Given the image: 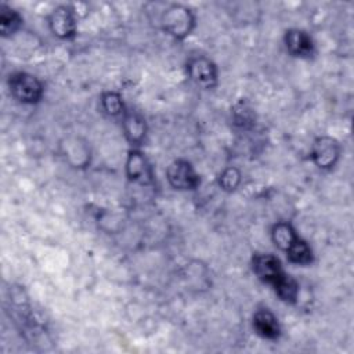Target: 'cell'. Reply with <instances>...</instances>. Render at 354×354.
I'll return each mask as SVG.
<instances>
[{
  "instance_id": "277c9868",
  "label": "cell",
  "mask_w": 354,
  "mask_h": 354,
  "mask_svg": "<svg viewBox=\"0 0 354 354\" xmlns=\"http://www.w3.org/2000/svg\"><path fill=\"white\" fill-rule=\"evenodd\" d=\"M166 177L169 184L174 189H180V191L195 189L201 183L199 174L195 171L194 166L185 159L173 160L167 166Z\"/></svg>"
},
{
  "instance_id": "30bf717a",
  "label": "cell",
  "mask_w": 354,
  "mask_h": 354,
  "mask_svg": "<svg viewBox=\"0 0 354 354\" xmlns=\"http://www.w3.org/2000/svg\"><path fill=\"white\" fill-rule=\"evenodd\" d=\"M252 325L254 332L267 340H277L281 335V326L278 318L268 308H260L254 313Z\"/></svg>"
},
{
  "instance_id": "ac0fdd59",
  "label": "cell",
  "mask_w": 354,
  "mask_h": 354,
  "mask_svg": "<svg viewBox=\"0 0 354 354\" xmlns=\"http://www.w3.org/2000/svg\"><path fill=\"white\" fill-rule=\"evenodd\" d=\"M241 181V173L235 167H227L218 177V184L224 191H234Z\"/></svg>"
},
{
  "instance_id": "2e32d148",
  "label": "cell",
  "mask_w": 354,
  "mask_h": 354,
  "mask_svg": "<svg viewBox=\"0 0 354 354\" xmlns=\"http://www.w3.org/2000/svg\"><path fill=\"white\" fill-rule=\"evenodd\" d=\"M64 153L68 158L69 163L76 167H83L88 163V149L86 144H80L79 140H68V142L64 144Z\"/></svg>"
},
{
  "instance_id": "ba28073f",
  "label": "cell",
  "mask_w": 354,
  "mask_h": 354,
  "mask_svg": "<svg viewBox=\"0 0 354 354\" xmlns=\"http://www.w3.org/2000/svg\"><path fill=\"white\" fill-rule=\"evenodd\" d=\"M283 43L288 53L296 58H311L315 51V44L311 36L299 28H290L283 35Z\"/></svg>"
},
{
  "instance_id": "8992f818",
  "label": "cell",
  "mask_w": 354,
  "mask_h": 354,
  "mask_svg": "<svg viewBox=\"0 0 354 354\" xmlns=\"http://www.w3.org/2000/svg\"><path fill=\"white\" fill-rule=\"evenodd\" d=\"M48 28L54 36L62 40L73 39L76 35V17L69 6H58L48 15Z\"/></svg>"
},
{
  "instance_id": "4fadbf2b",
  "label": "cell",
  "mask_w": 354,
  "mask_h": 354,
  "mask_svg": "<svg viewBox=\"0 0 354 354\" xmlns=\"http://www.w3.org/2000/svg\"><path fill=\"white\" fill-rule=\"evenodd\" d=\"M22 22L24 19L17 10L4 3L0 6V32L3 37H8L18 32L22 26Z\"/></svg>"
},
{
  "instance_id": "9c48e42d",
  "label": "cell",
  "mask_w": 354,
  "mask_h": 354,
  "mask_svg": "<svg viewBox=\"0 0 354 354\" xmlns=\"http://www.w3.org/2000/svg\"><path fill=\"white\" fill-rule=\"evenodd\" d=\"M126 174L127 177L138 184H149L152 181V167L144 153L137 149L129 152L126 160Z\"/></svg>"
},
{
  "instance_id": "8fae6325",
  "label": "cell",
  "mask_w": 354,
  "mask_h": 354,
  "mask_svg": "<svg viewBox=\"0 0 354 354\" xmlns=\"http://www.w3.org/2000/svg\"><path fill=\"white\" fill-rule=\"evenodd\" d=\"M123 131L129 142L140 145L147 134V123L140 113L126 111L123 113Z\"/></svg>"
},
{
  "instance_id": "7a4b0ae2",
  "label": "cell",
  "mask_w": 354,
  "mask_h": 354,
  "mask_svg": "<svg viewBox=\"0 0 354 354\" xmlns=\"http://www.w3.org/2000/svg\"><path fill=\"white\" fill-rule=\"evenodd\" d=\"M195 14L184 4H170L160 17L163 30L177 40L185 39L195 28Z\"/></svg>"
},
{
  "instance_id": "6da1fadb",
  "label": "cell",
  "mask_w": 354,
  "mask_h": 354,
  "mask_svg": "<svg viewBox=\"0 0 354 354\" xmlns=\"http://www.w3.org/2000/svg\"><path fill=\"white\" fill-rule=\"evenodd\" d=\"M252 268L256 277L270 285L278 297L289 304L297 301L299 285L285 272L279 259L271 253H257L252 259Z\"/></svg>"
},
{
  "instance_id": "7c38bea8",
  "label": "cell",
  "mask_w": 354,
  "mask_h": 354,
  "mask_svg": "<svg viewBox=\"0 0 354 354\" xmlns=\"http://www.w3.org/2000/svg\"><path fill=\"white\" fill-rule=\"evenodd\" d=\"M297 238L299 235L296 230L288 221H278L271 228V239L274 245L282 252H286Z\"/></svg>"
},
{
  "instance_id": "9a60e30c",
  "label": "cell",
  "mask_w": 354,
  "mask_h": 354,
  "mask_svg": "<svg viewBox=\"0 0 354 354\" xmlns=\"http://www.w3.org/2000/svg\"><path fill=\"white\" fill-rule=\"evenodd\" d=\"M232 120L234 124L241 127V129H250L254 126L256 115L250 104L245 100H239L234 106H232Z\"/></svg>"
},
{
  "instance_id": "3957f363",
  "label": "cell",
  "mask_w": 354,
  "mask_h": 354,
  "mask_svg": "<svg viewBox=\"0 0 354 354\" xmlns=\"http://www.w3.org/2000/svg\"><path fill=\"white\" fill-rule=\"evenodd\" d=\"M8 88L11 95L22 104H36L43 98V84L32 73L15 72L8 77Z\"/></svg>"
},
{
  "instance_id": "5b68a950",
  "label": "cell",
  "mask_w": 354,
  "mask_h": 354,
  "mask_svg": "<svg viewBox=\"0 0 354 354\" xmlns=\"http://www.w3.org/2000/svg\"><path fill=\"white\" fill-rule=\"evenodd\" d=\"M340 151H342L340 144L336 138L329 136H322L314 140L310 155L314 165L318 169L329 170L337 163L340 158Z\"/></svg>"
},
{
  "instance_id": "52a82bcc",
  "label": "cell",
  "mask_w": 354,
  "mask_h": 354,
  "mask_svg": "<svg viewBox=\"0 0 354 354\" xmlns=\"http://www.w3.org/2000/svg\"><path fill=\"white\" fill-rule=\"evenodd\" d=\"M187 72L189 79L199 87L213 88L217 84V66L203 55L192 57L187 64Z\"/></svg>"
},
{
  "instance_id": "5bb4252c",
  "label": "cell",
  "mask_w": 354,
  "mask_h": 354,
  "mask_svg": "<svg viewBox=\"0 0 354 354\" xmlns=\"http://www.w3.org/2000/svg\"><path fill=\"white\" fill-rule=\"evenodd\" d=\"M285 253L288 260L297 266H308L313 263L314 259L310 245L300 236L290 245V248Z\"/></svg>"
},
{
  "instance_id": "e0dca14e",
  "label": "cell",
  "mask_w": 354,
  "mask_h": 354,
  "mask_svg": "<svg viewBox=\"0 0 354 354\" xmlns=\"http://www.w3.org/2000/svg\"><path fill=\"white\" fill-rule=\"evenodd\" d=\"M101 106L109 116H119L126 112L122 95L116 91H105L101 95Z\"/></svg>"
}]
</instances>
